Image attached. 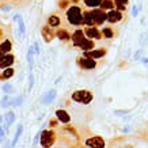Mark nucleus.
I'll return each mask as SVG.
<instances>
[{"label":"nucleus","instance_id":"58836bf2","mask_svg":"<svg viewBox=\"0 0 148 148\" xmlns=\"http://www.w3.org/2000/svg\"><path fill=\"white\" fill-rule=\"evenodd\" d=\"M0 8L3 10V11H5V12H7V11H10V10L12 8V5H8V4H3V5H1V7H0Z\"/></svg>","mask_w":148,"mask_h":148},{"label":"nucleus","instance_id":"a18cd8bd","mask_svg":"<svg viewBox=\"0 0 148 148\" xmlns=\"http://www.w3.org/2000/svg\"><path fill=\"white\" fill-rule=\"evenodd\" d=\"M14 1H18V0H14Z\"/></svg>","mask_w":148,"mask_h":148},{"label":"nucleus","instance_id":"cd10ccee","mask_svg":"<svg viewBox=\"0 0 148 148\" xmlns=\"http://www.w3.org/2000/svg\"><path fill=\"white\" fill-rule=\"evenodd\" d=\"M116 3V8L122 11V12H126V5L129 3V0H114Z\"/></svg>","mask_w":148,"mask_h":148},{"label":"nucleus","instance_id":"f8f14e48","mask_svg":"<svg viewBox=\"0 0 148 148\" xmlns=\"http://www.w3.org/2000/svg\"><path fill=\"white\" fill-rule=\"evenodd\" d=\"M86 145L90 148H105V140L101 136H92L86 140Z\"/></svg>","mask_w":148,"mask_h":148},{"label":"nucleus","instance_id":"2f4dec72","mask_svg":"<svg viewBox=\"0 0 148 148\" xmlns=\"http://www.w3.org/2000/svg\"><path fill=\"white\" fill-rule=\"evenodd\" d=\"M58 8L61 10H67L69 5H71V0H58Z\"/></svg>","mask_w":148,"mask_h":148},{"label":"nucleus","instance_id":"4468645a","mask_svg":"<svg viewBox=\"0 0 148 148\" xmlns=\"http://www.w3.org/2000/svg\"><path fill=\"white\" fill-rule=\"evenodd\" d=\"M14 21H15V22H16V25H18L19 37H25V34H26V25H25V21H23L22 15H21V14L14 15Z\"/></svg>","mask_w":148,"mask_h":148},{"label":"nucleus","instance_id":"0eeeda50","mask_svg":"<svg viewBox=\"0 0 148 148\" xmlns=\"http://www.w3.org/2000/svg\"><path fill=\"white\" fill-rule=\"evenodd\" d=\"M86 38H87V37H86V34H84V30H82V29H76V30H73V33L71 34L72 45L75 46V48H79V45H80Z\"/></svg>","mask_w":148,"mask_h":148},{"label":"nucleus","instance_id":"39448f33","mask_svg":"<svg viewBox=\"0 0 148 148\" xmlns=\"http://www.w3.org/2000/svg\"><path fill=\"white\" fill-rule=\"evenodd\" d=\"M124 14L125 12H122V11H120V10H117V8L110 10V11H108V21L106 22H109L110 25L120 23L124 19Z\"/></svg>","mask_w":148,"mask_h":148},{"label":"nucleus","instance_id":"473e14b6","mask_svg":"<svg viewBox=\"0 0 148 148\" xmlns=\"http://www.w3.org/2000/svg\"><path fill=\"white\" fill-rule=\"evenodd\" d=\"M143 10V5L141 4H137V5H133L132 7V16H139V12Z\"/></svg>","mask_w":148,"mask_h":148},{"label":"nucleus","instance_id":"9b49d317","mask_svg":"<svg viewBox=\"0 0 148 148\" xmlns=\"http://www.w3.org/2000/svg\"><path fill=\"white\" fill-rule=\"evenodd\" d=\"M41 34H42V38L45 42H52L53 38L56 37V33H54L53 27H50L49 25H45V26L41 27Z\"/></svg>","mask_w":148,"mask_h":148},{"label":"nucleus","instance_id":"e433bc0d","mask_svg":"<svg viewBox=\"0 0 148 148\" xmlns=\"http://www.w3.org/2000/svg\"><path fill=\"white\" fill-rule=\"evenodd\" d=\"M33 48H34V53L38 56V54H40V45H38V41H36V42L33 44Z\"/></svg>","mask_w":148,"mask_h":148},{"label":"nucleus","instance_id":"79ce46f5","mask_svg":"<svg viewBox=\"0 0 148 148\" xmlns=\"http://www.w3.org/2000/svg\"><path fill=\"white\" fill-rule=\"evenodd\" d=\"M1 122H4V117L0 116V125H1Z\"/></svg>","mask_w":148,"mask_h":148},{"label":"nucleus","instance_id":"c03bdc74","mask_svg":"<svg viewBox=\"0 0 148 148\" xmlns=\"http://www.w3.org/2000/svg\"><path fill=\"white\" fill-rule=\"evenodd\" d=\"M72 3H75V4H76V3H79V1H80V0H71Z\"/></svg>","mask_w":148,"mask_h":148},{"label":"nucleus","instance_id":"f257e3e1","mask_svg":"<svg viewBox=\"0 0 148 148\" xmlns=\"http://www.w3.org/2000/svg\"><path fill=\"white\" fill-rule=\"evenodd\" d=\"M65 18L71 26H83V10H82V7L77 4L69 5L65 11Z\"/></svg>","mask_w":148,"mask_h":148},{"label":"nucleus","instance_id":"f03ea898","mask_svg":"<svg viewBox=\"0 0 148 148\" xmlns=\"http://www.w3.org/2000/svg\"><path fill=\"white\" fill-rule=\"evenodd\" d=\"M72 101H75L77 103H82V105H88V103L92 102L94 99V94L88 90H76L73 91L71 95Z\"/></svg>","mask_w":148,"mask_h":148},{"label":"nucleus","instance_id":"20e7f679","mask_svg":"<svg viewBox=\"0 0 148 148\" xmlns=\"http://www.w3.org/2000/svg\"><path fill=\"white\" fill-rule=\"evenodd\" d=\"M92 15H94L95 26H102L103 23L108 21V11L98 7V8H92Z\"/></svg>","mask_w":148,"mask_h":148},{"label":"nucleus","instance_id":"37998d69","mask_svg":"<svg viewBox=\"0 0 148 148\" xmlns=\"http://www.w3.org/2000/svg\"><path fill=\"white\" fill-rule=\"evenodd\" d=\"M60 80H61V77H57V79H56V82H54V83L57 84V83H60Z\"/></svg>","mask_w":148,"mask_h":148},{"label":"nucleus","instance_id":"49530a36","mask_svg":"<svg viewBox=\"0 0 148 148\" xmlns=\"http://www.w3.org/2000/svg\"><path fill=\"white\" fill-rule=\"evenodd\" d=\"M105 148H106V147H105Z\"/></svg>","mask_w":148,"mask_h":148},{"label":"nucleus","instance_id":"423d86ee","mask_svg":"<svg viewBox=\"0 0 148 148\" xmlns=\"http://www.w3.org/2000/svg\"><path fill=\"white\" fill-rule=\"evenodd\" d=\"M77 65L82 68V69H86V71H90V69H94L97 67V61L94 58L86 57V56H82V57L77 58Z\"/></svg>","mask_w":148,"mask_h":148},{"label":"nucleus","instance_id":"9d476101","mask_svg":"<svg viewBox=\"0 0 148 148\" xmlns=\"http://www.w3.org/2000/svg\"><path fill=\"white\" fill-rule=\"evenodd\" d=\"M15 54L12 53H7V54H1L0 56V69H4L7 67H11L15 63Z\"/></svg>","mask_w":148,"mask_h":148},{"label":"nucleus","instance_id":"b1692460","mask_svg":"<svg viewBox=\"0 0 148 148\" xmlns=\"http://www.w3.org/2000/svg\"><path fill=\"white\" fill-rule=\"evenodd\" d=\"M15 75V69L12 67H7L1 71V80H7V79H11V77Z\"/></svg>","mask_w":148,"mask_h":148},{"label":"nucleus","instance_id":"6e6552de","mask_svg":"<svg viewBox=\"0 0 148 148\" xmlns=\"http://www.w3.org/2000/svg\"><path fill=\"white\" fill-rule=\"evenodd\" d=\"M84 34L87 38H91V40H102L103 38L102 32L97 26H86Z\"/></svg>","mask_w":148,"mask_h":148},{"label":"nucleus","instance_id":"4c0bfd02","mask_svg":"<svg viewBox=\"0 0 148 148\" xmlns=\"http://www.w3.org/2000/svg\"><path fill=\"white\" fill-rule=\"evenodd\" d=\"M40 137H41V130H40V132H37L36 137H34V141H33V145H34V147L37 145V143H38V140H40Z\"/></svg>","mask_w":148,"mask_h":148},{"label":"nucleus","instance_id":"aec40b11","mask_svg":"<svg viewBox=\"0 0 148 148\" xmlns=\"http://www.w3.org/2000/svg\"><path fill=\"white\" fill-rule=\"evenodd\" d=\"M56 97H57V91L56 90L48 91V92L44 95V98H42V103H44V105H50V103H53Z\"/></svg>","mask_w":148,"mask_h":148},{"label":"nucleus","instance_id":"393cba45","mask_svg":"<svg viewBox=\"0 0 148 148\" xmlns=\"http://www.w3.org/2000/svg\"><path fill=\"white\" fill-rule=\"evenodd\" d=\"M22 133H23V125H21V124H19V125L16 126V132H15L14 140L11 141V148H15V145H16V143H18L19 137L22 136Z\"/></svg>","mask_w":148,"mask_h":148},{"label":"nucleus","instance_id":"bb28decb","mask_svg":"<svg viewBox=\"0 0 148 148\" xmlns=\"http://www.w3.org/2000/svg\"><path fill=\"white\" fill-rule=\"evenodd\" d=\"M101 1L102 0H83V4L87 7V8H98L101 5Z\"/></svg>","mask_w":148,"mask_h":148},{"label":"nucleus","instance_id":"ea45409f","mask_svg":"<svg viewBox=\"0 0 148 148\" xmlns=\"http://www.w3.org/2000/svg\"><path fill=\"white\" fill-rule=\"evenodd\" d=\"M140 61H141V63H143L144 65H145V67L148 68V57H143L141 60H140Z\"/></svg>","mask_w":148,"mask_h":148},{"label":"nucleus","instance_id":"5701e85b","mask_svg":"<svg viewBox=\"0 0 148 148\" xmlns=\"http://www.w3.org/2000/svg\"><path fill=\"white\" fill-rule=\"evenodd\" d=\"M34 48L30 46L29 49H27V54H26V58H27V64H29V69L32 71L33 69V64H34Z\"/></svg>","mask_w":148,"mask_h":148},{"label":"nucleus","instance_id":"f704fd0d","mask_svg":"<svg viewBox=\"0 0 148 148\" xmlns=\"http://www.w3.org/2000/svg\"><path fill=\"white\" fill-rule=\"evenodd\" d=\"M33 86H34V75L30 72V73H29V88H27V91H29V92L32 91Z\"/></svg>","mask_w":148,"mask_h":148},{"label":"nucleus","instance_id":"2eb2a0df","mask_svg":"<svg viewBox=\"0 0 148 148\" xmlns=\"http://www.w3.org/2000/svg\"><path fill=\"white\" fill-rule=\"evenodd\" d=\"M12 41L10 38H4L3 41H0V56L1 54H7V53H11L12 50Z\"/></svg>","mask_w":148,"mask_h":148},{"label":"nucleus","instance_id":"6ab92c4d","mask_svg":"<svg viewBox=\"0 0 148 148\" xmlns=\"http://www.w3.org/2000/svg\"><path fill=\"white\" fill-rule=\"evenodd\" d=\"M15 120H16V117H15V113L14 112H8L5 113L4 116V124H3V126H4L5 129H7V132H8V126H11L15 122Z\"/></svg>","mask_w":148,"mask_h":148},{"label":"nucleus","instance_id":"dca6fc26","mask_svg":"<svg viewBox=\"0 0 148 148\" xmlns=\"http://www.w3.org/2000/svg\"><path fill=\"white\" fill-rule=\"evenodd\" d=\"M56 118H57L60 122H63V124H68V122L71 121V116L68 114V112L63 110V109L56 110Z\"/></svg>","mask_w":148,"mask_h":148},{"label":"nucleus","instance_id":"c9c22d12","mask_svg":"<svg viewBox=\"0 0 148 148\" xmlns=\"http://www.w3.org/2000/svg\"><path fill=\"white\" fill-rule=\"evenodd\" d=\"M143 53H144V49H139V50H136L135 56H133L136 61H140V60L143 58V57H141V56H143Z\"/></svg>","mask_w":148,"mask_h":148},{"label":"nucleus","instance_id":"c85d7f7f","mask_svg":"<svg viewBox=\"0 0 148 148\" xmlns=\"http://www.w3.org/2000/svg\"><path fill=\"white\" fill-rule=\"evenodd\" d=\"M1 90H3L4 94H10V95H12L15 92V88H14V86L11 83H4L1 86Z\"/></svg>","mask_w":148,"mask_h":148},{"label":"nucleus","instance_id":"7c9ffc66","mask_svg":"<svg viewBox=\"0 0 148 148\" xmlns=\"http://www.w3.org/2000/svg\"><path fill=\"white\" fill-rule=\"evenodd\" d=\"M22 103H23V97H16V98L11 99V106H14V108L22 106Z\"/></svg>","mask_w":148,"mask_h":148},{"label":"nucleus","instance_id":"a211bd4d","mask_svg":"<svg viewBox=\"0 0 148 148\" xmlns=\"http://www.w3.org/2000/svg\"><path fill=\"white\" fill-rule=\"evenodd\" d=\"M79 49H82L83 52H87V50H92L95 49V41L91 40V38H86L80 45H79Z\"/></svg>","mask_w":148,"mask_h":148},{"label":"nucleus","instance_id":"412c9836","mask_svg":"<svg viewBox=\"0 0 148 148\" xmlns=\"http://www.w3.org/2000/svg\"><path fill=\"white\" fill-rule=\"evenodd\" d=\"M46 23H48L50 27H58L60 25H61V18H60L58 15H56V14H52V15L48 16Z\"/></svg>","mask_w":148,"mask_h":148},{"label":"nucleus","instance_id":"ddd939ff","mask_svg":"<svg viewBox=\"0 0 148 148\" xmlns=\"http://www.w3.org/2000/svg\"><path fill=\"white\" fill-rule=\"evenodd\" d=\"M83 26H95L94 15H92L91 8L83 10Z\"/></svg>","mask_w":148,"mask_h":148},{"label":"nucleus","instance_id":"f3484780","mask_svg":"<svg viewBox=\"0 0 148 148\" xmlns=\"http://www.w3.org/2000/svg\"><path fill=\"white\" fill-rule=\"evenodd\" d=\"M56 37H57L60 41H64V42H67V41L71 40V33L68 32L67 29H64V27H60L57 32H56Z\"/></svg>","mask_w":148,"mask_h":148},{"label":"nucleus","instance_id":"4be33fe9","mask_svg":"<svg viewBox=\"0 0 148 148\" xmlns=\"http://www.w3.org/2000/svg\"><path fill=\"white\" fill-rule=\"evenodd\" d=\"M101 32H102V37L103 38H106V40H112L116 37V33H114V29L112 26H103L101 29Z\"/></svg>","mask_w":148,"mask_h":148},{"label":"nucleus","instance_id":"a878e982","mask_svg":"<svg viewBox=\"0 0 148 148\" xmlns=\"http://www.w3.org/2000/svg\"><path fill=\"white\" fill-rule=\"evenodd\" d=\"M99 7L103 8L105 11H110V10L116 8V3H114V0H102Z\"/></svg>","mask_w":148,"mask_h":148},{"label":"nucleus","instance_id":"7ed1b4c3","mask_svg":"<svg viewBox=\"0 0 148 148\" xmlns=\"http://www.w3.org/2000/svg\"><path fill=\"white\" fill-rule=\"evenodd\" d=\"M56 141V132L52 129L48 130H41V137L40 143L42 148H50Z\"/></svg>","mask_w":148,"mask_h":148},{"label":"nucleus","instance_id":"a19ab883","mask_svg":"<svg viewBox=\"0 0 148 148\" xmlns=\"http://www.w3.org/2000/svg\"><path fill=\"white\" fill-rule=\"evenodd\" d=\"M50 126H57V121H56V120H52V121H50Z\"/></svg>","mask_w":148,"mask_h":148},{"label":"nucleus","instance_id":"1a4fd4ad","mask_svg":"<svg viewBox=\"0 0 148 148\" xmlns=\"http://www.w3.org/2000/svg\"><path fill=\"white\" fill-rule=\"evenodd\" d=\"M108 53V49L106 48H101V49H92V50H87V52H83L82 56H86V57L94 58V60H98V58H102L103 56H106Z\"/></svg>","mask_w":148,"mask_h":148},{"label":"nucleus","instance_id":"c756f323","mask_svg":"<svg viewBox=\"0 0 148 148\" xmlns=\"http://www.w3.org/2000/svg\"><path fill=\"white\" fill-rule=\"evenodd\" d=\"M0 106L1 108H8L11 106V98H10V94H4V97L0 101Z\"/></svg>","mask_w":148,"mask_h":148},{"label":"nucleus","instance_id":"72a5a7b5","mask_svg":"<svg viewBox=\"0 0 148 148\" xmlns=\"http://www.w3.org/2000/svg\"><path fill=\"white\" fill-rule=\"evenodd\" d=\"M5 133H7V129L4 126H0V143H4L5 141V139H7Z\"/></svg>","mask_w":148,"mask_h":148}]
</instances>
